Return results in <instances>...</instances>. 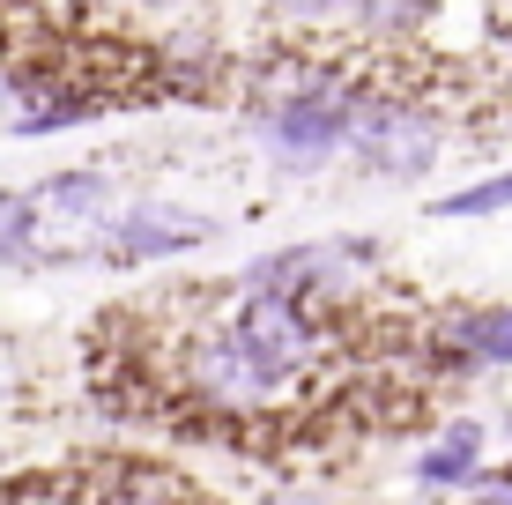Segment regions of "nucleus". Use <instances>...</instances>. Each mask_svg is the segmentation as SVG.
Segmentation results:
<instances>
[{"label": "nucleus", "mask_w": 512, "mask_h": 505, "mask_svg": "<svg viewBox=\"0 0 512 505\" xmlns=\"http://www.w3.org/2000/svg\"><path fill=\"white\" fill-rule=\"evenodd\" d=\"M423 491H475L483 483V424H446V439H431L416 454Z\"/></svg>", "instance_id": "7"}, {"label": "nucleus", "mask_w": 512, "mask_h": 505, "mask_svg": "<svg viewBox=\"0 0 512 505\" xmlns=\"http://www.w3.org/2000/svg\"><path fill=\"white\" fill-rule=\"evenodd\" d=\"M275 15H297V23H320V15H334L342 0H268Z\"/></svg>", "instance_id": "13"}, {"label": "nucleus", "mask_w": 512, "mask_h": 505, "mask_svg": "<svg viewBox=\"0 0 512 505\" xmlns=\"http://www.w3.org/2000/svg\"><path fill=\"white\" fill-rule=\"evenodd\" d=\"M82 119H97V97L90 90H45L30 112L8 119L15 142H38V134H60V127H82Z\"/></svg>", "instance_id": "8"}, {"label": "nucleus", "mask_w": 512, "mask_h": 505, "mask_svg": "<svg viewBox=\"0 0 512 505\" xmlns=\"http://www.w3.org/2000/svg\"><path fill=\"white\" fill-rule=\"evenodd\" d=\"M112 179L104 171H52L45 186H30V238L38 260H97L112 253Z\"/></svg>", "instance_id": "1"}, {"label": "nucleus", "mask_w": 512, "mask_h": 505, "mask_svg": "<svg viewBox=\"0 0 512 505\" xmlns=\"http://www.w3.org/2000/svg\"><path fill=\"white\" fill-rule=\"evenodd\" d=\"M372 260V246H282L245 268V290H275V298H305V290H342L349 275Z\"/></svg>", "instance_id": "6"}, {"label": "nucleus", "mask_w": 512, "mask_h": 505, "mask_svg": "<svg viewBox=\"0 0 512 505\" xmlns=\"http://www.w3.org/2000/svg\"><path fill=\"white\" fill-rule=\"evenodd\" d=\"M38 260V238H30V194H8L0 186V268H30Z\"/></svg>", "instance_id": "11"}, {"label": "nucleus", "mask_w": 512, "mask_h": 505, "mask_svg": "<svg viewBox=\"0 0 512 505\" xmlns=\"http://www.w3.org/2000/svg\"><path fill=\"white\" fill-rule=\"evenodd\" d=\"M446 223H475V216H505L512 208V171H490V179H475V186H453V194H438L431 201Z\"/></svg>", "instance_id": "10"}, {"label": "nucleus", "mask_w": 512, "mask_h": 505, "mask_svg": "<svg viewBox=\"0 0 512 505\" xmlns=\"http://www.w3.org/2000/svg\"><path fill=\"white\" fill-rule=\"evenodd\" d=\"M446 149V127H438L423 104H364L357 127H349V156L379 179H423Z\"/></svg>", "instance_id": "3"}, {"label": "nucleus", "mask_w": 512, "mask_h": 505, "mask_svg": "<svg viewBox=\"0 0 512 505\" xmlns=\"http://www.w3.org/2000/svg\"><path fill=\"white\" fill-rule=\"evenodd\" d=\"M149 8H179V0H149Z\"/></svg>", "instance_id": "15"}, {"label": "nucleus", "mask_w": 512, "mask_h": 505, "mask_svg": "<svg viewBox=\"0 0 512 505\" xmlns=\"http://www.w3.org/2000/svg\"><path fill=\"white\" fill-rule=\"evenodd\" d=\"M216 231L223 223L201 216V208H186V201H134V208H119V223H112V253L119 260H164V253L208 246Z\"/></svg>", "instance_id": "5"}, {"label": "nucleus", "mask_w": 512, "mask_h": 505, "mask_svg": "<svg viewBox=\"0 0 512 505\" xmlns=\"http://www.w3.org/2000/svg\"><path fill=\"white\" fill-rule=\"evenodd\" d=\"M461 350L475 364H512V305H475V312H461Z\"/></svg>", "instance_id": "9"}, {"label": "nucleus", "mask_w": 512, "mask_h": 505, "mask_svg": "<svg viewBox=\"0 0 512 505\" xmlns=\"http://www.w3.org/2000/svg\"><path fill=\"white\" fill-rule=\"evenodd\" d=\"M349 8H357L372 30H409V23H423V15L438 8V0H349Z\"/></svg>", "instance_id": "12"}, {"label": "nucleus", "mask_w": 512, "mask_h": 505, "mask_svg": "<svg viewBox=\"0 0 512 505\" xmlns=\"http://www.w3.org/2000/svg\"><path fill=\"white\" fill-rule=\"evenodd\" d=\"M475 505H512V483H498V491H483Z\"/></svg>", "instance_id": "14"}, {"label": "nucleus", "mask_w": 512, "mask_h": 505, "mask_svg": "<svg viewBox=\"0 0 512 505\" xmlns=\"http://www.w3.org/2000/svg\"><path fill=\"white\" fill-rule=\"evenodd\" d=\"M245 372H253V387H282V379L297 372V364L312 357V327L305 312L290 298H275V290H253V298L238 305V327H231Z\"/></svg>", "instance_id": "4"}, {"label": "nucleus", "mask_w": 512, "mask_h": 505, "mask_svg": "<svg viewBox=\"0 0 512 505\" xmlns=\"http://www.w3.org/2000/svg\"><path fill=\"white\" fill-rule=\"evenodd\" d=\"M364 104L334 82H297L290 97H275L260 112V149L275 156L282 171H320L349 149V127H357Z\"/></svg>", "instance_id": "2"}]
</instances>
